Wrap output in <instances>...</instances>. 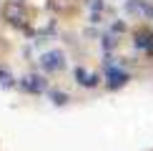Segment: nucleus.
Returning a JSON list of instances; mask_svg holds the SVG:
<instances>
[{
  "instance_id": "nucleus-7",
  "label": "nucleus",
  "mask_w": 153,
  "mask_h": 151,
  "mask_svg": "<svg viewBox=\"0 0 153 151\" xmlns=\"http://www.w3.org/2000/svg\"><path fill=\"white\" fill-rule=\"evenodd\" d=\"M0 83L3 86H13V76L5 71V68H0Z\"/></svg>"
},
{
  "instance_id": "nucleus-9",
  "label": "nucleus",
  "mask_w": 153,
  "mask_h": 151,
  "mask_svg": "<svg viewBox=\"0 0 153 151\" xmlns=\"http://www.w3.org/2000/svg\"><path fill=\"white\" fill-rule=\"evenodd\" d=\"M15 3H18V0H15Z\"/></svg>"
},
{
  "instance_id": "nucleus-6",
  "label": "nucleus",
  "mask_w": 153,
  "mask_h": 151,
  "mask_svg": "<svg viewBox=\"0 0 153 151\" xmlns=\"http://www.w3.org/2000/svg\"><path fill=\"white\" fill-rule=\"evenodd\" d=\"M75 81H78L80 86H88V88H93L95 83H98V76L88 73L85 68H75Z\"/></svg>"
},
{
  "instance_id": "nucleus-2",
  "label": "nucleus",
  "mask_w": 153,
  "mask_h": 151,
  "mask_svg": "<svg viewBox=\"0 0 153 151\" xmlns=\"http://www.w3.org/2000/svg\"><path fill=\"white\" fill-rule=\"evenodd\" d=\"M20 86H23V91H28V93H43V91L48 88L45 78H43V76H38V73L25 76V78L20 81Z\"/></svg>"
},
{
  "instance_id": "nucleus-4",
  "label": "nucleus",
  "mask_w": 153,
  "mask_h": 151,
  "mask_svg": "<svg viewBox=\"0 0 153 151\" xmlns=\"http://www.w3.org/2000/svg\"><path fill=\"white\" fill-rule=\"evenodd\" d=\"M105 78H108V86H111V88H120V86H126L128 76H126V71L111 66V68H108V73H105Z\"/></svg>"
},
{
  "instance_id": "nucleus-1",
  "label": "nucleus",
  "mask_w": 153,
  "mask_h": 151,
  "mask_svg": "<svg viewBox=\"0 0 153 151\" xmlns=\"http://www.w3.org/2000/svg\"><path fill=\"white\" fill-rule=\"evenodd\" d=\"M40 66H43V71H50V73L63 71L65 68V55L60 50H48V53L40 55Z\"/></svg>"
},
{
  "instance_id": "nucleus-5",
  "label": "nucleus",
  "mask_w": 153,
  "mask_h": 151,
  "mask_svg": "<svg viewBox=\"0 0 153 151\" xmlns=\"http://www.w3.org/2000/svg\"><path fill=\"white\" fill-rule=\"evenodd\" d=\"M136 48H143V50L153 53V33L151 30H138L136 33Z\"/></svg>"
},
{
  "instance_id": "nucleus-3",
  "label": "nucleus",
  "mask_w": 153,
  "mask_h": 151,
  "mask_svg": "<svg viewBox=\"0 0 153 151\" xmlns=\"http://www.w3.org/2000/svg\"><path fill=\"white\" fill-rule=\"evenodd\" d=\"M3 15H5V20L13 23V25H23L25 23V10L20 8V3H15V0L3 8Z\"/></svg>"
},
{
  "instance_id": "nucleus-8",
  "label": "nucleus",
  "mask_w": 153,
  "mask_h": 151,
  "mask_svg": "<svg viewBox=\"0 0 153 151\" xmlns=\"http://www.w3.org/2000/svg\"><path fill=\"white\" fill-rule=\"evenodd\" d=\"M53 101H55V103H65L68 96H65V93H58V91H55V93H53Z\"/></svg>"
}]
</instances>
